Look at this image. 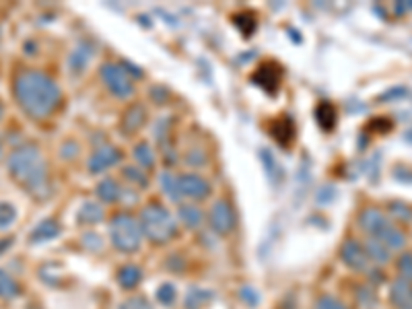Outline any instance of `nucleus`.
<instances>
[{
	"label": "nucleus",
	"instance_id": "obj_1",
	"mask_svg": "<svg viewBox=\"0 0 412 309\" xmlns=\"http://www.w3.org/2000/svg\"><path fill=\"white\" fill-rule=\"evenodd\" d=\"M15 99L27 116L42 120L54 114L60 106L62 93L48 74L38 70H23L15 78Z\"/></svg>",
	"mask_w": 412,
	"mask_h": 309
},
{
	"label": "nucleus",
	"instance_id": "obj_2",
	"mask_svg": "<svg viewBox=\"0 0 412 309\" xmlns=\"http://www.w3.org/2000/svg\"><path fill=\"white\" fill-rule=\"evenodd\" d=\"M8 174L27 194L38 200L50 196V172L44 155L35 144L19 147L8 157Z\"/></svg>",
	"mask_w": 412,
	"mask_h": 309
},
{
	"label": "nucleus",
	"instance_id": "obj_3",
	"mask_svg": "<svg viewBox=\"0 0 412 309\" xmlns=\"http://www.w3.org/2000/svg\"><path fill=\"white\" fill-rule=\"evenodd\" d=\"M140 229L142 235L153 244H167L177 235L174 215L163 204H149L140 210Z\"/></svg>",
	"mask_w": 412,
	"mask_h": 309
},
{
	"label": "nucleus",
	"instance_id": "obj_4",
	"mask_svg": "<svg viewBox=\"0 0 412 309\" xmlns=\"http://www.w3.org/2000/svg\"><path fill=\"white\" fill-rule=\"evenodd\" d=\"M359 225L371 240L384 244L388 249H402L406 246V235L377 208H365L359 217Z\"/></svg>",
	"mask_w": 412,
	"mask_h": 309
},
{
	"label": "nucleus",
	"instance_id": "obj_5",
	"mask_svg": "<svg viewBox=\"0 0 412 309\" xmlns=\"http://www.w3.org/2000/svg\"><path fill=\"white\" fill-rule=\"evenodd\" d=\"M110 235H112V244L116 246L118 251L124 253H134L140 249L142 244V229L140 223L132 217V215H116L110 227Z\"/></svg>",
	"mask_w": 412,
	"mask_h": 309
},
{
	"label": "nucleus",
	"instance_id": "obj_6",
	"mask_svg": "<svg viewBox=\"0 0 412 309\" xmlns=\"http://www.w3.org/2000/svg\"><path fill=\"white\" fill-rule=\"evenodd\" d=\"M101 78L106 87L116 95V97H130L134 93V83L128 74V70L118 64H104L101 66Z\"/></svg>",
	"mask_w": 412,
	"mask_h": 309
},
{
	"label": "nucleus",
	"instance_id": "obj_7",
	"mask_svg": "<svg viewBox=\"0 0 412 309\" xmlns=\"http://www.w3.org/2000/svg\"><path fill=\"white\" fill-rule=\"evenodd\" d=\"M340 258L343 262L354 270V272H367L369 266H371V260L365 251V246H361L359 242L354 240H347L343 247H340Z\"/></svg>",
	"mask_w": 412,
	"mask_h": 309
},
{
	"label": "nucleus",
	"instance_id": "obj_8",
	"mask_svg": "<svg viewBox=\"0 0 412 309\" xmlns=\"http://www.w3.org/2000/svg\"><path fill=\"white\" fill-rule=\"evenodd\" d=\"M177 190H179V198H192V200H202L211 194L208 182L196 174L177 176Z\"/></svg>",
	"mask_w": 412,
	"mask_h": 309
},
{
	"label": "nucleus",
	"instance_id": "obj_9",
	"mask_svg": "<svg viewBox=\"0 0 412 309\" xmlns=\"http://www.w3.org/2000/svg\"><path fill=\"white\" fill-rule=\"evenodd\" d=\"M208 217H211L213 229H215L219 235H227V233H231L233 227H236V212H233L231 204L225 202V200H219V202L211 208V215H208Z\"/></svg>",
	"mask_w": 412,
	"mask_h": 309
},
{
	"label": "nucleus",
	"instance_id": "obj_10",
	"mask_svg": "<svg viewBox=\"0 0 412 309\" xmlns=\"http://www.w3.org/2000/svg\"><path fill=\"white\" fill-rule=\"evenodd\" d=\"M120 161V151L116 147H101L97 149L91 159H89V172L91 174H101L110 167H114Z\"/></svg>",
	"mask_w": 412,
	"mask_h": 309
},
{
	"label": "nucleus",
	"instance_id": "obj_11",
	"mask_svg": "<svg viewBox=\"0 0 412 309\" xmlns=\"http://www.w3.org/2000/svg\"><path fill=\"white\" fill-rule=\"evenodd\" d=\"M390 299L396 309H412V283L409 281H394L390 287Z\"/></svg>",
	"mask_w": 412,
	"mask_h": 309
},
{
	"label": "nucleus",
	"instance_id": "obj_12",
	"mask_svg": "<svg viewBox=\"0 0 412 309\" xmlns=\"http://www.w3.org/2000/svg\"><path fill=\"white\" fill-rule=\"evenodd\" d=\"M60 235V225L54 219H46L42 221L33 231H31V242L33 244H44V242H50V240H56Z\"/></svg>",
	"mask_w": 412,
	"mask_h": 309
},
{
	"label": "nucleus",
	"instance_id": "obj_13",
	"mask_svg": "<svg viewBox=\"0 0 412 309\" xmlns=\"http://www.w3.org/2000/svg\"><path fill=\"white\" fill-rule=\"evenodd\" d=\"M91 58H93V48L89 44H79L70 54V72L81 74L87 68Z\"/></svg>",
	"mask_w": 412,
	"mask_h": 309
},
{
	"label": "nucleus",
	"instance_id": "obj_14",
	"mask_svg": "<svg viewBox=\"0 0 412 309\" xmlns=\"http://www.w3.org/2000/svg\"><path fill=\"white\" fill-rule=\"evenodd\" d=\"M142 281V270L136 266V264H126L122 266L118 272V283L122 289L126 291H132L138 287V283Z\"/></svg>",
	"mask_w": 412,
	"mask_h": 309
},
{
	"label": "nucleus",
	"instance_id": "obj_15",
	"mask_svg": "<svg viewBox=\"0 0 412 309\" xmlns=\"http://www.w3.org/2000/svg\"><path fill=\"white\" fill-rule=\"evenodd\" d=\"M79 221L83 225H97L104 221V208L97 202H85L79 210Z\"/></svg>",
	"mask_w": 412,
	"mask_h": 309
},
{
	"label": "nucleus",
	"instance_id": "obj_16",
	"mask_svg": "<svg viewBox=\"0 0 412 309\" xmlns=\"http://www.w3.org/2000/svg\"><path fill=\"white\" fill-rule=\"evenodd\" d=\"M142 124H145V110H142L140 106H132V108L124 114L122 128H124L128 134H132V132H136Z\"/></svg>",
	"mask_w": 412,
	"mask_h": 309
},
{
	"label": "nucleus",
	"instance_id": "obj_17",
	"mask_svg": "<svg viewBox=\"0 0 412 309\" xmlns=\"http://www.w3.org/2000/svg\"><path fill=\"white\" fill-rule=\"evenodd\" d=\"M21 289H19V283L4 270H0V299L4 301H10L15 297H19Z\"/></svg>",
	"mask_w": 412,
	"mask_h": 309
},
{
	"label": "nucleus",
	"instance_id": "obj_18",
	"mask_svg": "<svg viewBox=\"0 0 412 309\" xmlns=\"http://www.w3.org/2000/svg\"><path fill=\"white\" fill-rule=\"evenodd\" d=\"M97 194L104 202H118L120 198L124 196V190L116 180H104L97 187Z\"/></svg>",
	"mask_w": 412,
	"mask_h": 309
},
{
	"label": "nucleus",
	"instance_id": "obj_19",
	"mask_svg": "<svg viewBox=\"0 0 412 309\" xmlns=\"http://www.w3.org/2000/svg\"><path fill=\"white\" fill-rule=\"evenodd\" d=\"M179 219H181V223H183L186 227L194 229V227H198V225L204 221V215H202V210H200L198 206H194V204H183V206L179 208Z\"/></svg>",
	"mask_w": 412,
	"mask_h": 309
},
{
	"label": "nucleus",
	"instance_id": "obj_20",
	"mask_svg": "<svg viewBox=\"0 0 412 309\" xmlns=\"http://www.w3.org/2000/svg\"><path fill=\"white\" fill-rule=\"evenodd\" d=\"M365 251H367L369 260H375V262H379V264H386V262H390V258H392V251L384 246V244L375 242V240H369V242H367Z\"/></svg>",
	"mask_w": 412,
	"mask_h": 309
},
{
	"label": "nucleus",
	"instance_id": "obj_21",
	"mask_svg": "<svg viewBox=\"0 0 412 309\" xmlns=\"http://www.w3.org/2000/svg\"><path fill=\"white\" fill-rule=\"evenodd\" d=\"M134 159L140 163V167L151 169L155 165V151L147 142H140V144L134 147Z\"/></svg>",
	"mask_w": 412,
	"mask_h": 309
},
{
	"label": "nucleus",
	"instance_id": "obj_22",
	"mask_svg": "<svg viewBox=\"0 0 412 309\" xmlns=\"http://www.w3.org/2000/svg\"><path fill=\"white\" fill-rule=\"evenodd\" d=\"M211 293L202 291V289H192L186 297V308L188 309H202L208 303Z\"/></svg>",
	"mask_w": 412,
	"mask_h": 309
},
{
	"label": "nucleus",
	"instance_id": "obj_23",
	"mask_svg": "<svg viewBox=\"0 0 412 309\" xmlns=\"http://www.w3.org/2000/svg\"><path fill=\"white\" fill-rule=\"evenodd\" d=\"M157 301L165 308L174 306L176 303V287L172 283H163L159 289H157Z\"/></svg>",
	"mask_w": 412,
	"mask_h": 309
},
{
	"label": "nucleus",
	"instance_id": "obj_24",
	"mask_svg": "<svg viewBox=\"0 0 412 309\" xmlns=\"http://www.w3.org/2000/svg\"><path fill=\"white\" fill-rule=\"evenodd\" d=\"M15 219H17V210H15V206H13V204H8V202H0V229L10 227V225L15 223Z\"/></svg>",
	"mask_w": 412,
	"mask_h": 309
},
{
	"label": "nucleus",
	"instance_id": "obj_25",
	"mask_svg": "<svg viewBox=\"0 0 412 309\" xmlns=\"http://www.w3.org/2000/svg\"><path fill=\"white\" fill-rule=\"evenodd\" d=\"M122 174H124L126 180H130L134 185H140V187H147L149 185V178L140 172V167H132L130 165V167H124Z\"/></svg>",
	"mask_w": 412,
	"mask_h": 309
},
{
	"label": "nucleus",
	"instance_id": "obj_26",
	"mask_svg": "<svg viewBox=\"0 0 412 309\" xmlns=\"http://www.w3.org/2000/svg\"><path fill=\"white\" fill-rule=\"evenodd\" d=\"M398 274H400V278L402 281H409L412 283V253H402L400 258H398Z\"/></svg>",
	"mask_w": 412,
	"mask_h": 309
},
{
	"label": "nucleus",
	"instance_id": "obj_27",
	"mask_svg": "<svg viewBox=\"0 0 412 309\" xmlns=\"http://www.w3.org/2000/svg\"><path fill=\"white\" fill-rule=\"evenodd\" d=\"M161 185L165 190V194L170 198H174L176 202H179V190H177V176L174 174H163L161 176Z\"/></svg>",
	"mask_w": 412,
	"mask_h": 309
},
{
	"label": "nucleus",
	"instance_id": "obj_28",
	"mask_svg": "<svg viewBox=\"0 0 412 309\" xmlns=\"http://www.w3.org/2000/svg\"><path fill=\"white\" fill-rule=\"evenodd\" d=\"M260 157H262V161L266 163V172H268V176H270V180L272 182H279V174H281V169H279V163H277V159L266 151V149H262V153H260Z\"/></svg>",
	"mask_w": 412,
	"mask_h": 309
},
{
	"label": "nucleus",
	"instance_id": "obj_29",
	"mask_svg": "<svg viewBox=\"0 0 412 309\" xmlns=\"http://www.w3.org/2000/svg\"><path fill=\"white\" fill-rule=\"evenodd\" d=\"M390 215L396 217L398 221H406V223L412 221V208L406 206L404 202H392L390 204Z\"/></svg>",
	"mask_w": 412,
	"mask_h": 309
},
{
	"label": "nucleus",
	"instance_id": "obj_30",
	"mask_svg": "<svg viewBox=\"0 0 412 309\" xmlns=\"http://www.w3.org/2000/svg\"><path fill=\"white\" fill-rule=\"evenodd\" d=\"M315 309H349L340 299H336V297H330V295H326V297H320L318 299V303H315Z\"/></svg>",
	"mask_w": 412,
	"mask_h": 309
},
{
	"label": "nucleus",
	"instance_id": "obj_31",
	"mask_svg": "<svg viewBox=\"0 0 412 309\" xmlns=\"http://www.w3.org/2000/svg\"><path fill=\"white\" fill-rule=\"evenodd\" d=\"M120 309H153V308L147 303V299H142V297H132V299H128L126 303H122V308Z\"/></svg>",
	"mask_w": 412,
	"mask_h": 309
},
{
	"label": "nucleus",
	"instance_id": "obj_32",
	"mask_svg": "<svg viewBox=\"0 0 412 309\" xmlns=\"http://www.w3.org/2000/svg\"><path fill=\"white\" fill-rule=\"evenodd\" d=\"M409 95V89H404V87H394V89H390L386 95H381L379 99L384 101V99H394V97H406Z\"/></svg>",
	"mask_w": 412,
	"mask_h": 309
},
{
	"label": "nucleus",
	"instance_id": "obj_33",
	"mask_svg": "<svg viewBox=\"0 0 412 309\" xmlns=\"http://www.w3.org/2000/svg\"><path fill=\"white\" fill-rule=\"evenodd\" d=\"M406 10H412V0H409V2H398V4H396V12H406Z\"/></svg>",
	"mask_w": 412,
	"mask_h": 309
},
{
	"label": "nucleus",
	"instance_id": "obj_34",
	"mask_svg": "<svg viewBox=\"0 0 412 309\" xmlns=\"http://www.w3.org/2000/svg\"><path fill=\"white\" fill-rule=\"evenodd\" d=\"M0 157H2V142H0Z\"/></svg>",
	"mask_w": 412,
	"mask_h": 309
},
{
	"label": "nucleus",
	"instance_id": "obj_35",
	"mask_svg": "<svg viewBox=\"0 0 412 309\" xmlns=\"http://www.w3.org/2000/svg\"><path fill=\"white\" fill-rule=\"evenodd\" d=\"M0 35H2V31H0Z\"/></svg>",
	"mask_w": 412,
	"mask_h": 309
}]
</instances>
